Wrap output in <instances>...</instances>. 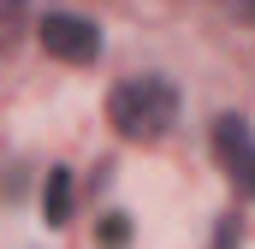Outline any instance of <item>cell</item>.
Listing matches in <instances>:
<instances>
[{"label": "cell", "mask_w": 255, "mask_h": 249, "mask_svg": "<svg viewBox=\"0 0 255 249\" xmlns=\"http://www.w3.org/2000/svg\"><path fill=\"white\" fill-rule=\"evenodd\" d=\"M36 36H42V48H48L54 60H71V65H83V60L101 54V30H95L89 18H77V12H48V18L36 24Z\"/></svg>", "instance_id": "cell-2"}, {"label": "cell", "mask_w": 255, "mask_h": 249, "mask_svg": "<svg viewBox=\"0 0 255 249\" xmlns=\"http://www.w3.org/2000/svg\"><path fill=\"white\" fill-rule=\"evenodd\" d=\"M214 154H220L226 178L244 196H255V136H250V124L238 119V113H220L214 119Z\"/></svg>", "instance_id": "cell-3"}, {"label": "cell", "mask_w": 255, "mask_h": 249, "mask_svg": "<svg viewBox=\"0 0 255 249\" xmlns=\"http://www.w3.org/2000/svg\"><path fill=\"white\" fill-rule=\"evenodd\" d=\"M18 12H24V0H6V24H18Z\"/></svg>", "instance_id": "cell-6"}, {"label": "cell", "mask_w": 255, "mask_h": 249, "mask_svg": "<svg viewBox=\"0 0 255 249\" xmlns=\"http://www.w3.org/2000/svg\"><path fill=\"white\" fill-rule=\"evenodd\" d=\"M101 244L107 249H125L130 244V220L125 214H107V220H101Z\"/></svg>", "instance_id": "cell-5"}, {"label": "cell", "mask_w": 255, "mask_h": 249, "mask_svg": "<svg viewBox=\"0 0 255 249\" xmlns=\"http://www.w3.org/2000/svg\"><path fill=\"white\" fill-rule=\"evenodd\" d=\"M107 119L125 142H160L178 124V89L166 77H125L107 95Z\"/></svg>", "instance_id": "cell-1"}, {"label": "cell", "mask_w": 255, "mask_h": 249, "mask_svg": "<svg viewBox=\"0 0 255 249\" xmlns=\"http://www.w3.org/2000/svg\"><path fill=\"white\" fill-rule=\"evenodd\" d=\"M42 214H48V226H65V220H71V172H65V166H48Z\"/></svg>", "instance_id": "cell-4"}]
</instances>
